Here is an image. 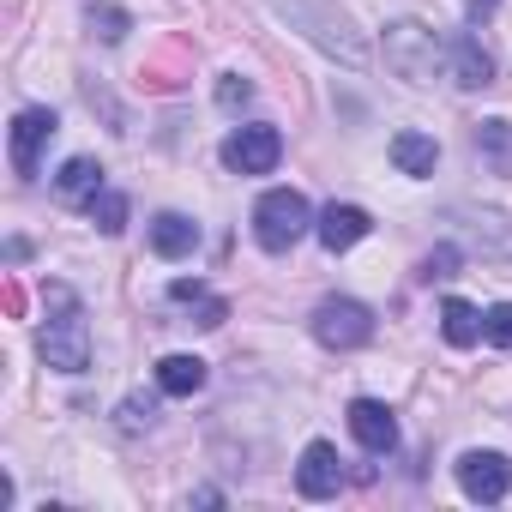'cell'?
Listing matches in <instances>:
<instances>
[{
	"label": "cell",
	"mask_w": 512,
	"mask_h": 512,
	"mask_svg": "<svg viewBox=\"0 0 512 512\" xmlns=\"http://www.w3.org/2000/svg\"><path fill=\"white\" fill-rule=\"evenodd\" d=\"M482 338L500 344V350H512V302H494V308L482 314Z\"/></svg>",
	"instance_id": "20"
},
{
	"label": "cell",
	"mask_w": 512,
	"mask_h": 512,
	"mask_svg": "<svg viewBox=\"0 0 512 512\" xmlns=\"http://www.w3.org/2000/svg\"><path fill=\"white\" fill-rule=\"evenodd\" d=\"M452 266H458V247H452V241H440L428 260H422V278H428V284H434V278H452Z\"/></svg>",
	"instance_id": "23"
},
{
	"label": "cell",
	"mask_w": 512,
	"mask_h": 512,
	"mask_svg": "<svg viewBox=\"0 0 512 512\" xmlns=\"http://www.w3.org/2000/svg\"><path fill=\"white\" fill-rule=\"evenodd\" d=\"M85 19H91V31H97L103 43H121V37L133 31V13H121V7H91Z\"/></svg>",
	"instance_id": "19"
},
{
	"label": "cell",
	"mask_w": 512,
	"mask_h": 512,
	"mask_svg": "<svg viewBox=\"0 0 512 512\" xmlns=\"http://www.w3.org/2000/svg\"><path fill=\"white\" fill-rule=\"evenodd\" d=\"M458 488L470 494V500H506L512 494V458L506 452H464L458 458Z\"/></svg>",
	"instance_id": "6"
},
{
	"label": "cell",
	"mask_w": 512,
	"mask_h": 512,
	"mask_svg": "<svg viewBox=\"0 0 512 512\" xmlns=\"http://www.w3.org/2000/svg\"><path fill=\"white\" fill-rule=\"evenodd\" d=\"M368 229H374V217H368L362 205H326V211H320V223H314V235H320V247H326V253L356 247Z\"/></svg>",
	"instance_id": "9"
},
{
	"label": "cell",
	"mask_w": 512,
	"mask_h": 512,
	"mask_svg": "<svg viewBox=\"0 0 512 512\" xmlns=\"http://www.w3.org/2000/svg\"><path fill=\"white\" fill-rule=\"evenodd\" d=\"M392 163H398V175H434V163H440V145L428 139V133H416V127H404V133H392Z\"/></svg>",
	"instance_id": "14"
},
{
	"label": "cell",
	"mask_w": 512,
	"mask_h": 512,
	"mask_svg": "<svg viewBox=\"0 0 512 512\" xmlns=\"http://www.w3.org/2000/svg\"><path fill=\"white\" fill-rule=\"evenodd\" d=\"M314 338L326 350H362L374 338V314L362 302H350V296H332V302L314 308Z\"/></svg>",
	"instance_id": "4"
},
{
	"label": "cell",
	"mask_w": 512,
	"mask_h": 512,
	"mask_svg": "<svg viewBox=\"0 0 512 512\" xmlns=\"http://www.w3.org/2000/svg\"><path fill=\"white\" fill-rule=\"evenodd\" d=\"M85 211H91V223H97L103 235H121V229H127V193H109V187H103Z\"/></svg>",
	"instance_id": "18"
},
{
	"label": "cell",
	"mask_w": 512,
	"mask_h": 512,
	"mask_svg": "<svg viewBox=\"0 0 512 512\" xmlns=\"http://www.w3.org/2000/svg\"><path fill=\"white\" fill-rule=\"evenodd\" d=\"M97 193H103V163H97V157L61 163V175H55V199H61V205H91Z\"/></svg>",
	"instance_id": "11"
},
{
	"label": "cell",
	"mask_w": 512,
	"mask_h": 512,
	"mask_svg": "<svg viewBox=\"0 0 512 512\" xmlns=\"http://www.w3.org/2000/svg\"><path fill=\"white\" fill-rule=\"evenodd\" d=\"M157 422V404L151 398H127L121 404V434H139V428H151Z\"/></svg>",
	"instance_id": "22"
},
{
	"label": "cell",
	"mask_w": 512,
	"mask_h": 512,
	"mask_svg": "<svg viewBox=\"0 0 512 512\" xmlns=\"http://www.w3.org/2000/svg\"><path fill=\"white\" fill-rule=\"evenodd\" d=\"M440 332H446V344H452V350H470V344L482 338V314H476L470 302L446 296V308H440Z\"/></svg>",
	"instance_id": "17"
},
{
	"label": "cell",
	"mask_w": 512,
	"mask_h": 512,
	"mask_svg": "<svg viewBox=\"0 0 512 512\" xmlns=\"http://www.w3.org/2000/svg\"><path fill=\"white\" fill-rule=\"evenodd\" d=\"M284 157V133L278 127H235L223 139V169L235 175H272Z\"/></svg>",
	"instance_id": "5"
},
{
	"label": "cell",
	"mask_w": 512,
	"mask_h": 512,
	"mask_svg": "<svg viewBox=\"0 0 512 512\" xmlns=\"http://www.w3.org/2000/svg\"><path fill=\"white\" fill-rule=\"evenodd\" d=\"M476 145L494 151V157H512V121H482L476 127Z\"/></svg>",
	"instance_id": "21"
},
{
	"label": "cell",
	"mask_w": 512,
	"mask_h": 512,
	"mask_svg": "<svg viewBox=\"0 0 512 512\" xmlns=\"http://www.w3.org/2000/svg\"><path fill=\"white\" fill-rule=\"evenodd\" d=\"M55 127H61L55 109H19V115H13V169H19L25 181L37 175V157H43V145L55 139Z\"/></svg>",
	"instance_id": "8"
},
{
	"label": "cell",
	"mask_w": 512,
	"mask_h": 512,
	"mask_svg": "<svg viewBox=\"0 0 512 512\" xmlns=\"http://www.w3.org/2000/svg\"><path fill=\"white\" fill-rule=\"evenodd\" d=\"M308 229H314V211H308V199L296 187H272L260 205H253V235H260L266 253H290Z\"/></svg>",
	"instance_id": "3"
},
{
	"label": "cell",
	"mask_w": 512,
	"mask_h": 512,
	"mask_svg": "<svg viewBox=\"0 0 512 512\" xmlns=\"http://www.w3.org/2000/svg\"><path fill=\"white\" fill-rule=\"evenodd\" d=\"M49 308H55V320L37 332L43 362L61 368V374H85V368H91V326H85L79 296H73L67 284H49Z\"/></svg>",
	"instance_id": "1"
},
{
	"label": "cell",
	"mask_w": 512,
	"mask_h": 512,
	"mask_svg": "<svg viewBox=\"0 0 512 512\" xmlns=\"http://www.w3.org/2000/svg\"><path fill=\"white\" fill-rule=\"evenodd\" d=\"M338 488H344V458H338V446L314 440L302 452V464H296V494L302 500H332Z\"/></svg>",
	"instance_id": "7"
},
{
	"label": "cell",
	"mask_w": 512,
	"mask_h": 512,
	"mask_svg": "<svg viewBox=\"0 0 512 512\" xmlns=\"http://www.w3.org/2000/svg\"><path fill=\"white\" fill-rule=\"evenodd\" d=\"M199 386H205V362H199V356H163V362H157V392L193 398Z\"/></svg>",
	"instance_id": "16"
},
{
	"label": "cell",
	"mask_w": 512,
	"mask_h": 512,
	"mask_svg": "<svg viewBox=\"0 0 512 512\" xmlns=\"http://www.w3.org/2000/svg\"><path fill=\"white\" fill-rule=\"evenodd\" d=\"M452 85H464V91H482V85H494V61H488V49L464 31V37H452Z\"/></svg>",
	"instance_id": "12"
},
{
	"label": "cell",
	"mask_w": 512,
	"mask_h": 512,
	"mask_svg": "<svg viewBox=\"0 0 512 512\" xmlns=\"http://www.w3.org/2000/svg\"><path fill=\"white\" fill-rule=\"evenodd\" d=\"M217 103H223V109H241V103H253V85H247V79H223V85H217Z\"/></svg>",
	"instance_id": "24"
},
{
	"label": "cell",
	"mask_w": 512,
	"mask_h": 512,
	"mask_svg": "<svg viewBox=\"0 0 512 512\" xmlns=\"http://www.w3.org/2000/svg\"><path fill=\"white\" fill-rule=\"evenodd\" d=\"M350 434H356L374 458L398 446V422H392V410H386L380 398H356V404H350Z\"/></svg>",
	"instance_id": "10"
},
{
	"label": "cell",
	"mask_w": 512,
	"mask_h": 512,
	"mask_svg": "<svg viewBox=\"0 0 512 512\" xmlns=\"http://www.w3.org/2000/svg\"><path fill=\"white\" fill-rule=\"evenodd\" d=\"M464 13H470V19H488V13H494V0H464Z\"/></svg>",
	"instance_id": "25"
},
{
	"label": "cell",
	"mask_w": 512,
	"mask_h": 512,
	"mask_svg": "<svg viewBox=\"0 0 512 512\" xmlns=\"http://www.w3.org/2000/svg\"><path fill=\"white\" fill-rule=\"evenodd\" d=\"M169 302L193 308V326H223V320H229V302H223V296H211V290H205V284H193V278H175V284H169Z\"/></svg>",
	"instance_id": "15"
},
{
	"label": "cell",
	"mask_w": 512,
	"mask_h": 512,
	"mask_svg": "<svg viewBox=\"0 0 512 512\" xmlns=\"http://www.w3.org/2000/svg\"><path fill=\"white\" fill-rule=\"evenodd\" d=\"M151 247L163 253V260H187V253L199 247V223L181 217V211H157V223H151Z\"/></svg>",
	"instance_id": "13"
},
{
	"label": "cell",
	"mask_w": 512,
	"mask_h": 512,
	"mask_svg": "<svg viewBox=\"0 0 512 512\" xmlns=\"http://www.w3.org/2000/svg\"><path fill=\"white\" fill-rule=\"evenodd\" d=\"M386 67H392L398 79H410V85H434V79L452 67V43H440L428 25L404 19V25L386 31Z\"/></svg>",
	"instance_id": "2"
}]
</instances>
